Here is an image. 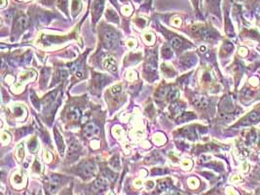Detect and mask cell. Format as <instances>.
Instances as JSON below:
<instances>
[{
  "label": "cell",
  "instance_id": "obj_31",
  "mask_svg": "<svg viewBox=\"0 0 260 195\" xmlns=\"http://www.w3.org/2000/svg\"><path fill=\"white\" fill-rule=\"evenodd\" d=\"M209 1H214V0H209Z\"/></svg>",
  "mask_w": 260,
  "mask_h": 195
},
{
  "label": "cell",
  "instance_id": "obj_7",
  "mask_svg": "<svg viewBox=\"0 0 260 195\" xmlns=\"http://www.w3.org/2000/svg\"><path fill=\"white\" fill-rule=\"evenodd\" d=\"M67 116H68V118H69V119L73 120V121H77V120L80 118L81 112H80V110L78 109H75V107H72V109H69L68 113H67Z\"/></svg>",
  "mask_w": 260,
  "mask_h": 195
},
{
  "label": "cell",
  "instance_id": "obj_16",
  "mask_svg": "<svg viewBox=\"0 0 260 195\" xmlns=\"http://www.w3.org/2000/svg\"><path fill=\"white\" fill-rule=\"evenodd\" d=\"M153 140H154V143H156L157 144H158V146H160L161 143H163L166 142V138H165V136L163 137V135L157 134V135L154 137V138H153Z\"/></svg>",
  "mask_w": 260,
  "mask_h": 195
},
{
  "label": "cell",
  "instance_id": "obj_22",
  "mask_svg": "<svg viewBox=\"0 0 260 195\" xmlns=\"http://www.w3.org/2000/svg\"><path fill=\"white\" fill-rule=\"evenodd\" d=\"M163 56H164L165 58H169V57H171V56H172V51H171V49H170V48H168V47L164 48V49H163Z\"/></svg>",
  "mask_w": 260,
  "mask_h": 195
},
{
  "label": "cell",
  "instance_id": "obj_24",
  "mask_svg": "<svg viewBox=\"0 0 260 195\" xmlns=\"http://www.w3.org/2000/svg\"><path fill=\"white\" fill-rule=\"evenodd\" d=\"M94 188H97V189H101L102 186L104 185V181H101V180H98L96 182H94Z\"/></svg>",
  "mask_w": 260,
  "mask_h": 195
},
{
  "label": "cell",
  "instance_id": "obj_15",
  "mask_svg": "<svg viewBox=\"0 0 260 195\" xmlns=\"http://www.w3.org/2000/svg\"><path fill=\"white\" fill-rule=\"evenodd\" d=\"M179 96V92L175 89H172V90H170V92H169L168 94V97H169V99H171V101H173V99H177Z\"/></svg>",
  "mask_w": 260,
  "mask_h": 195
},
{
  "label": "cell",
  "instance_id": "obj_1",
  "mask_svg": "<svg viewBox=\"0 0 260 195\" xmlns=\"http://www.w3.org/2000/svg\"><path fill=\"white\" fill-rule=\"evenodd\" d=\"M104 44L106 48H113L115 45L117 44L118 36L113 30L111 28H106L104 32Z\"/></svg>",
  "mask_w": 260,
  "mask_h": 195
},
{
  "label": "cell",
  "instance_id": "obj_30",
  "mask_svg": "<svg viewBox=\"0 0 260 195\" xmlns=\"http://www.w3.org/2000/svg\"><path fill=\"white\" fill-rule=\"evenodd\" d=\"M5 2H6L5 0H2V7H4V6H5Z\"/></svg>",
  "mask_w": 260,
  "mask_h": 195
},
{
  "label": "cell",
  "instance_id": "obj_2",
  "mask_svg": "<svg viewBox=\"0 0 260 195\" xmlns=\"http://www.w3.org/2000/svg\"><path fill=\"white\" fill-rule=\"evenodd\" d=\"M98 132H100V129H98V127L94 123L87 124L84 129V134L87 138H92V137L98 135Z\"/></svg>",
  "mask_w": 260,
  "mask_h": 195
},
{
  "label": "cell",
  "instance_id": "obj_11",
  "mask_svg": "<svg viewBox=\"0 0 260 195\" xmlns=\"http://www.w3.org/2000/svg\"><path fill=\"white\" fill-rule=\"evenodd\" d=\"M59 184H60V180L57 177H52L51 178V181H50V189L52 192H56V190L57 188V186H59Z\"/></svg>",
  "mask_w": 260,
  "mask_h": 195
},
{
  "label": "cell",
  "instance_id": "obj_27",
  "mask_svg": "<svg viewBox=\"0 0 260 195\" xmlns=\"http://www.w3.org/2000/svg\"><path fill=\"white\" fill-rule=\"evenodd\" d=\"M239 54H240L242 57H245V56L247 55V50H246V48L242 47V48L239 49Z\"/></svg>",
  "mask_w": 260,
  "mask_h": 195
},
{
  "label": "cell",
  "instance_id": "obj_6",
  "mask_svg": "<svg viewBox=\"0 0 260 195\" xmlns=\"http://www.w3.org/2000/svg\"><path fill=\"white\" fill-rule=\"evenodd\" d=\"M54 134H55V140H56V143H57V148L60 153H63L64 151V144H63V140L61 136L60 135V133L57 132V130H54Z\"/></svg>",
  "mask_w": 260,
  "mask_h": 195
},
{
  "label": "cell",
  "instance_id": "obj_10",
  "mask_svg": "<svg viewBox=\"0 0 260 195\" xmlns=\"http://www.w3.org/2000/svg\"><path fill=\"white\" fill-rule=\"evenodd\" d=\"M171 43H172V46L175 47V49H180V48L184 45L183 40L181 39L180 37H177V36L172 37V40H171Z\"/></svg>",
  "mask_w": 260,
  "mask_h": 195
},
{
  "label": "cell",
  "instance_id": "obj_21",
  "mask_svg": "<svg viewBox=\"0 0 260 195\" xmlns=\"http://www.w3.org/2000/svg\"><path fill=\"white\" fill-rule=\"evenodd\" d=\"M122 12H123V14H125L126 16H129V15H131V12H132V7L131 6H125V7H123L122 8Z\"/></svg>",
  "mask_w": 260,
  "mask_h": 195
},
{
  "label": "cell",
  "instance_id": "obj_17",
  "mask_svg": "<svg viewBox=\"0 0 260 195\" xmlns=\"http://www.w3.org/2000/svg\"><path fill=\"white\" fill-rule=\"evenodd\" d=\"M68 72L65 69H60L59 72H57V77H59L60 80H63L67 77Z\"/></svg>",
  "mask_w": 260,
  "mask_h": 195
},
{
  "label": "cell",
  "instance_id": "obj_25",
  "mask_svg": "<svg viewBox=\"0 0 260 195\" xmlns=\"http://www.w3.org/2000/svg\"><path fill=\"white\" fill-rule=\"evenodd\" d=\"M9 135L8 134H6V133H3L2 134V137H1V140H2V143H8L10 140V138H9Z\"/></svg>",
  "mask_w": 260,
  "mask_h": 195
},
{
  "label": "cell",
  "instance_id": "obj_29",
  "mask_svg": "<svg viewBox=\"0 0 260 195\" xmlns=\"http://www.w3.org/2000/svg\"><path fill=\"white\" fill-rule=\"evenodd\" d=\"M76 77L77 78H82V77H83V74H82L81 71H77L76 72Z\"/></svg>",
  "mask_w": 260,
  "mask_h": 195
},
{
  "label": "cell",
  "instance_id": "obj_18",
  "mask_svg": "<svg viewBox=\"0 0 260 195\" xmlns=\"http://www.w3.org/2000/svg\"><path fill=\"white\" fill-rule=\"evenodd\" d=\"M144 40H145L148 44H152L154 41V36L152 35L151 33H145V34H144Z\"/></svg>",
  "mask_w": 260,
  "mask_h": 195
},
{
  "label": "cell",
  "instance_id": "obj_5",
  "mask_svg": "<svg viewBox=\"0 0 260 195\" xmlns=\"http://www.w3.org/2000/svg\"><path fill=\"white\" fill-rule=\"evenodd\" d=\"M81 171L83 172L84 175L90 177L91 175H93V173H94V165L91 162H87L82 165Z\"/></svg>",
  "mask_w": 260,
  "mask_h": 195
},
{
  "label": "cell",
  "instance_id": "obj_4",
  "mask_svg": "<svg viewBox=\"0 0 260 195\" xmlns=\"http://www.w3.org/2000/svg\"><path fill=\"white\" fill-rule=\"evenodd\" d=\"M104 66L106 69L111 70V71H115L116 70V61L112 57L106 58L104 61Z\"/></svg>",
  "mask_w": 260,
  "mask_h": 195
},
{
  "label": "cell",
  "instance_id": "obj_26",
  "mask_svg": "<svg viewBox=\"0 0 260 195\" xmlns=\"http://www.w3.org/2000/svg\"><path fill=\"white\" fill-rule=\"evenodd\" d=\"M172 24H173V26H175V27H179L181 24V20L178 18V17H175V18L172 20Z\"/></svg>",
  "mask_w": 260,
  "mask_h": 195
},
{
  "label": "cell",
  "instance_id": "obj_9",
  "mask_svg": "<svg viewBox=\"0 0 260 195\" xmlns=\"http://www.w3.org/2000/svg\"><path fill=\"white\" fill-rule=\"evenodd\" d=\"M194 103L197 105V106L200 107H206L208 105V101L206 99V98L202 97V96H198L196 98H194Z\"/></svg>",
  "mask_w": 260,
  "mask_h": 195
},
{
  "label": "cell",
  "instance_id": "obj_3",
  "mask_svg": "<svg viewBox=\"0 0 260 195\" xmlns=\"http://www.w3.org/2000/svg\"><path fill=\"white\" fill-rule=\"evenodd\" d=\"M104 6V0H96L93 5V16L94 19L100 18Z\"/></svg>",
  "mask_w": 260,
  "mask_h": 195
},
{
  "label": "cell",
  "instance_id": "obj_14",
  "mask_svg": "<svg viewBox=\"0 0 260 195\" xmlns=\"http://www.w3.org/2000/svg\"><path fill=\"white\" fill-rule=\"evenodd\" d=\"M106 17H107V18H108L110 20H112V22L118 23V16H117V14L115 13L114 11L108 10V11L106 12Z\"/></svg>",
  "mask_w": 260,
  "mask_h": 195
},
{
  "label": "cell",
  "instance_id": "obj_20",
  "mask_svg": "<svg viewBox=\"0 0 260 195\" xmlns=\"http://www.w3.org/2000/svg\"><path fill=\"white\" fill-rule=\"evenodd\" d=\"M113 135L116 136V138H120V137L123 135V130L121 129L120 127H114L113 129Z\"/></svg>",
  "mask_w": 260,
  "mask_h": 195
},
{
  "label": "cell",
  "instance_id": "obj_23",
  "mask_svg": "<svg viewBox=\"0 0 260 195\" xmlns=\"http://www.w3.org/2000/svg\"><path fill=\"white\" fill-rule=\"evenodd\" d=\"M35 148H37V142L35 139H33L29 142V149L31 151H33Z\"/></svg>",
  "mask_w": 260,
  "mask_h": 195
},
{
  "label": "cell",
  "instance_id": "obj_28",
  "mask_svg": "<svg viewBox=\"0 0 260 195\" xmlns=\"http://www.w3.org/2000/svg\"><path fill=\"white\" fill-rule=\"evenodd\" d=\"M258 82H259V80H258L257 77H252V78L250 79V84H252L253 86H257V85H258Z\"/></svg>",
  "mask_w": 260,
  "mask_h": 195
},
{
  "label": "cell",
  "instance_id": "obj_13",
  "mask_svg": "<svg viewBox=\"0 0 260 195\" xmlns=\"http://www.w3.org/2000/svg\"><path fill=\"white\" fill-rule=\"evenodd\" d=\"M23 155H24L23 146V143H20V146H18L17 149H16V156H17V158L19 159V161H20L23 157Z\"/></svg>",
  "mask_w": 260,
  "mask_h": 195
},
{
  "label": "cell",
  "instance_id": "obj_12",
  "mask_svg": "<svg viewBox=\"0 0 260 195\" xmlns=\"http://www.w3.org/2000/svg\"><path fill=\"white\" fill-rule=\"evenodd\" d=\"M81 8H82V4H81L80 0H73L72 4H71V10L73 12V14L79 13Z\"/></svg>",
  "mask_w": 260,
  "mask_h": 195
},
{
  "label": "cell",
  "instance_id": "obj_8",
  "mask_svg": "<svg viewBox=\"0 0 260 195\" xmlns=\"http://www.w3.org/2000/svg\"><path fill=\"white\" fill-rule=\"evenodd\" d=\"M26 27H27V20H26V17H20V18L17 20V22H16V27H17V30L22 31Z\"/></svg>",
  "mask_w": 260,
  "mask_h": 195
},
{
  "label": "cell",
  "instance_id": "obj_19",
  "mask_svg": "<svg viewBox=\"0 0 260 195\" xmlns=\"http://www.w3.org/2000/svg\"><path fill=\"white\" fill-rule=\"evenodd\" d=\"M121 92H122V88H121L120 85H115L111 88V93H112L113 95H118Z\"/></svg>",
  "mask_w": 260,
  "mask_h": 195
}]
</instances>
